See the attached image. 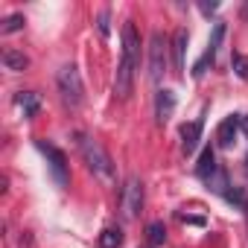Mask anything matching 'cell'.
<instances>
[{
  "label": "cell",
  "mask_w": 248,
  "mask_h": 248,
  "mask_svg": "<svg viewBox=\"0 0 248 248\" xmlns=\"http://www.w3.org/2000/svg\"><path fill=\"white\" fill-rule=\"evenodd\" d=\"M3 67L6 70H15V73H21V70H27L30 67V59L24 56V53H18V50H3Z\"/></svg>",
  "instance_id": "5bb4252c"
},
{
  "label": "cell",
  "mask_w": 248,
  "mask_h": 248,
  "mask_svg": "<svg viewBox=\"0 0 248 248\" xmlns=\"http://www.w3.org/2000/svg\"><path fill=\"white\" fill-rule=\"evenodd\" d=\"M79 149H82V158H85L88 170L96 178H102V181H111L114 178V164H111V158H108V152L102 149L99 140H93L88 135H79Z\"/></svg>",
  "instance_id": "7a4b0ae2"
},
{
  "label": "cell",
  "mask_w": 248,
  "mask_h": 248,
  "mask_svg": "<svg viewBox=\"0 0 248 248\" xmlns=\"http://www.w3.org/2000/svg\"><path fill=\"white\" fill-rule=\"evenodd\" d=\"M172 111H175V93L172 91H158V96H155V117H158V123L164 126V123L172 117Z\"/></svg>",
  "instance_id": "30bf717a"
},
{
  "label": "cell",
  "mask_w": 248,
  "mask_h": 248,
  "mask_svg": "<svg viewBox=\"0 0 248 248\" xmlns=\"http://www.w3.org/2000/svg\"><path fill=\"white\" fill-rule=\"evenodd\" d=\"M242 132H245V138H248V117H242Z\"/></svg>",
  "instance_id": "603a6c76"
},
{
  "label": "cell",
  "mask_w": 248,
  "mask_h": 248,
  "mask_svg": "<svg viewBox=\"0 0 248 248\" xmlns=\"http://www.w3.org/2000/svg\"><path fill=\"white\" fill-rule=\"evenodd\" d=\"M187 44H190V35L187 30H178L172 35V56H175V73L181 76L184 73V59H187Z\"/></svg>",
  "instance_id": "8fae6325"
},
{
  "label": "cell",
  "mask_w": 248,
  "mask_h": 248,
  "mask_svg": "<svg viewBox=\"0 0 248 248\" xmlns=\"http://www.w3.org/2000/svg\"><path fill=\"white\" fill-rule=\"evenodd\" d=\"M231 64H233V73H236V76L248 79V59H245V56H239V53H236V56L231 59Z\"/></svg>",
  "instance_id": "d6986e66"
},
{
  "label": "cell",
  "mask_w": 248,
  "mask_h": 248,
  "mask_svg": "<svg viewBox=\"0 0 248 248\" xmlns=\"http://www.w3.org/2000/svg\"><path fill=\"white\" fill-rule=\"evenodd\" d=\"M245 172H248V155H245Z\"/></svg>",
  "instance_id": "d4e9b609"
},
{
  "label": "cell",
  "mask_w": 248,
  "mask_h": 248,
  "mask_svg": "<svg viewBox=\"0 0 248 248\" xmlns=\"http://www.w3.org/2000/svg\"><path fill=\"white\" fill-rule=\"evenodd\" d=\"M222 38H225V24H216V27H213V35H210V41H207V50H204V56H202V59L193 64V76H196V79H202V76L207 73V67H213Z\"/></svg>",
  "instance_id": "52a82bcc"
},
{
  "label": "cell",
  "mask_w": 248,
  "mask_h": 248,
  "mask_svg": "<svg viewBox=\"0 0 248 248\" xmlns=\"http://www.w3.org/2000/svg\"><path fill=\"white\" fill-rule=\"evenodd\" d=\"M199 9H202L204 15H210V12H216V9H219V3H199Z\"/></svg>",
  "instance_id": "7402d4cb"
},
{
  "label": "cell",
  "mask_w": 248,
  "mask_h": 248,
  "mask_svg": "<svg viewBox=\"0 0 248 248\" xmlns=\"http://www.w3.org/2000/svg\"><path fill=\"white\" fill-rule=\"evenodd\" d=\"M56 85H59V93H62V102L67 108H79L82 99H85V85H82V73L76 64H64L59 73H56Z\"/></svg>",
  "instance_id": "3957f363"
},
{
  "label": "cell",
  "mask_w": 248,
  "mask_h": 248,
  "mask_svg": "<svg viewBox=\"0 0 248 248\" xmlns=\"http://www.w3.org/2000/svg\"><path fill=\"white\" fill-rule=\"evenodd\" d=\"M15 102H18V108H24V117H35L38 108H41V99H38V93H32V91L15 93Z\"/></svg>",
  "instance_id": "7c38bea8"
},
{
  "label": "cell",
  "mask_w": 248,
  "mask_h": 248,
  "mask_svg": "<svg viewBox=\"0 0 248 248\" xmlns=\"http://www.w3.org/2000/svg\"><path fill=\"white\" fill-rule=\"evenodd\" d=\"M216 167H219V164H216V155H213V149L207 146V149L202 152V158H199V164H196V175H199V178L204 181V178H207V175H210V172H213Z\"/></svg>",
  "instance_id": "9a60e30c"
},
{
  "label": "cell",
  "mask_w": 248,
  "mask_h": 248,
  "mask_svg": "<svg viewBox=\"0 0 248 248\" xmlns=\"http://www.w3.org/2000/svg\"><path fill=\"white\" fill-rule=\"evenodd\" d=\"M242 18H248V6H242Z\"/></svg>",
  "instance_id": "cb8c5ba5"
},
{
  "label": "cell",
  "mask_w": 248,
  "mask_h": 248,
  "mask_svg": "<svg viewBox=\"0 0 248 248\" xmlns=\"http://www.w3.org/2000/svg\"><path fill=\"white\" fill-rule=\"evenodd\" d=\"M245 222H248V204H245Z\"/></svg>",
  "instance_id": "484cf974"
},
{
  "label": "cell",
  "mask_w": 248,
  "mask_h": 248,
  "mask_svg": "<svg viewBox=\"0 0 248 248\" xmlns=\"http://www.w3.org/2000/svg\"><path fill=\"white\" fill-rule=\"evenodd\" d=\"M96 30H99L102 38L108 35V12H99V18H96Z\"/></svg>",
  "instance_id": "44dd1931"
},
{
  "label": "cell",
  "mask_w": 248,
  "mask_h": 248,
  "mask_svg": "<svg viewBox=\"0 0 248 248\" xmlns=\"http://www.w3.org/2000/svg\"><path fill=\"white\" fill-rule=\"evenodd\" d=\"M123 245V233L117 228H105L99 233V248H120Z\"/></svg>",
  "instance_id": "e0dca14e"
},
{
  "label": "cell",
  "mask_w": 248,
  "mask_h": 248,
  "mask_svg": "<svg viewBox=\"0 0 248 248\" xmlns=\"http://www.w3.org/2000/svg\"><path fill=\"white\" fill-rule=\"evenodd\" d=\"M35 146H38V149L47 155V164H50V175L56 178V184H59V187H64V184H67V158H64V152H62L59 146L47 143V140H38Z\"/></svg>",
  "instance_id": "8992f818"
},
{
  "label": "cell",
  "mask_w": 248,
  "mask_h": 248,
  "mask_svg": "<svg viewBox=\"0 0 248 248\" xmlns=\"http://www.w3.org/2000/svg\"><path fill=\"white\" fill-rule=\"evenodd\" d=\"M225 199H228L231 204H236V207H242V210H245V204H248V202H245V193H242L239 187H233V190H228V193H225Z\"/></svg>",
  "instance_id": "ffe728a7"
},
{
  "label": "cell",
  "mask_w": 248,
  "mask_h": 248,
  "mask_svg": "<svg viewBox=\"0 0 248 248\" xmlns=\"http://www.w3.org/2000/svg\"><path fill=\"white\" fill-rule=\"evenodd\" d=\"M138 67H140V35H138L135 24L126 21V27H123V56L117 64V76H114V93L120 99H126L132 93Z\"/></svg>",
  "instance_id": "6da1fadb"
},
{
  "label": "cell",
  "mask_w": 248,
  "mask_h": 248,
  "mask_svg": "<svg viewBox=\"0 0 248 248\" xmlns=\"http://www.w3.org/2000/svg\"><path fill=\"white\" fill-rule=\"evenodd\" d=\"M204 184H207V190H213V193H219V196H225L228 190H231V184H228V172H225V167H216L207 178H204Z\"/></svg>",
  "instance_id": "4fadbf2b"
},
{
  "label": "cell",
  "mask_w": 248,
  "mask_h": 248,
  "mask_svg": "<svg viewBox=\"0 0 248 248\" xmlns=\"http://www.w3.org/2000/svg\"><path fill=\"white\" fill-rule=\"evenodd\" d=\"M167 73V38L161 32L149 35V79L158 85Z\"/></svg>",
  "instance_id": "5b68a950"
},
{
  "label": "cell",
  "mask_w": 248,
  "mask_h": 248,
  "mask_svg": "<svg viewBox=\"0 0 248 248\" xmlns=\"http://www.w3.org/2000/svg\"><path fill=\"white\" fill-rule=\"evenodd\" d=\"M199 140H202V120L184 123V126H181V149H184V155H193Z\"/></svg>",
  "instance_id": "9c48e42d"
},
{
  "label": "cell",
  "mask_w": 248,
  "mask_h": 248,
  "mask_svg": "<svg viewBox=\"0 0 248 248\" xmlns=\"http://www.w3.org/2000/svg\"><path fill=\"white\" fill-rule=\"evenodd\" d=\"M143 207V181L138 175L126 178V184H123V196H120V210L126 219H138Z\"/></svg>",
  "instance_id": "277c9868"
},
{
  "label": "cell",
  "mask_w": 248,
  "mask_h": 248,
  "mask_svg": "<svg viewBox=\"0 0 248 248\" xmlns=\"http://www.w3.org/2000/svg\"><path fill=\"white\" fill-rule=\"evenodd\" d=\"M24 24H27V21H24V15H18V12H15V15H9V18H3V24H0V32H3V35H12V32H21V30H24Z\"/></svg>",
  "instance_id": "ac0fdd59"
},
{
  "label": "cell",
  "mask_w": 248,
  "mask_h": 248,
  "mask_svg": "<svg viewBox=\"0 0 248 248\" xmlns=\"http://www.w3.org/2000/svg\"><path fill=\"white\" fill-rule=\"evenodd\" d=\"M239 132H242V117H239V114H231V117H225V120L219 123V129H216V143H219L222 149H228Z\"/></svg>",
  "instance_id": "ba28073f"
},
{
  "label": "cell",
  "mask_w": 248,
  "mask_h": 248,
  "mask_svg": "<svg viewBox=\"0 0 248 248\" xmlns=\"http://www.w3.org/2000/svg\"><path fill=\"white\" fill-rule=\"evenodd\" d=\"M146 233H149V248H158V245H164V239H167V228H164V222H149Z\"/></svg>",
  "instance_id": "2e32d148"
}]
</instances>
